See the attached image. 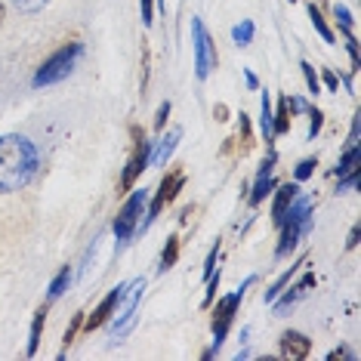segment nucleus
<instances>
[{
    "instance_id": "f257e3e1",
    "label": "nucleus",
    "mask_w": 361,
    "mask_h": 361,
    "mask_svg": "<svg viewBox=\"0 0 361 361\" xmlns=\"http://www.w3.org/2000/svg\"><path fill=\"white\" fill-rule=\"evenodd\" d=\"M40 167L37 149L28 136L6 133L0 136V192H19L35 179Z\"/></svg>"
},
{
    "instance_id": "f03ea898",
    "label": "nucleus",
    "mask_w": 361,
    "mask_h": 361,
    "mask_svg": "<svg viewBox=\"0 0 361 361\" xmlns=\"http://www.w3.org/2000/svg\"><path fill=\"white\" fill-rule=\"evenodd\" d=\"M278 226H281V241H278L275 257L284 259V257H290V253L297 250L300 238L309 235V228H312V198L297 195V198L290 201V207L284 210V216H281V223Z\"/></svg>"
},
{
    "instance_id": "7ed1b4c3",
    "label": "nucleus",
    "mask_w": 361,
    "mask_h": 361,
    "mask_svg": "<svg viewBox=\"0 0 361 361\" xmlns=\"http://www.w3.org/2000/svg\"><path fill=\"white\" fill-rule=\"evenodd\" d=\"M80 56H84V44H78V40L75 44H65L62 50H56L50 59L37 68L35 87H53V84H59V80H65L71 75V68L78 65Z\"/></svg>"
},
{
    "instance_id": "20e7f679",
    "label": "nucleus",
    "mask_w": 361,
    "mask_h": 361,
    "mask_svg": "<svg viewBox=\"0 0 361 361\" xmlns=\"http://www.w3.org/2000/svg\"><path fill=\"white\" fill-rule=\"evenodd\" d=\"M250 284H257V275H250L238 290L226 293V297L216 302V309H213V349H210L213 355H216L219 346L226 343V334H228V327H232L235 315H238V306H241V300H244V290H247Z\"/></svg>"
},
{
    "instance_id": "39448f33",
    "label": "nucleus",
    "mask_w": 361,
    "mask_h": 361,
    "mask_svg": "<svg viewBox=\"0 0 361 361\" xmlns=\"http://www.w3.org/2000/svg\"><path fill=\"white\" fill-rule=\"evenodd\" d=\"M142 290H145V278H136L124 287V297L118 300L111 318H114V336H127L136 324V309H139V300H142Z\"/></svg>"
},
{
    "instance_id": "423d86ee",
    "label": "nucleus",
    "mask_w": 361,
    "mask_h": 361,
    "mask_svg": "<svg viewBox=\"0 0 361 361\" xmlns=\"http://www.w3.org/2000/svg\"><path fill=\"white\" fill-rule=\"evenodd\" d=\"M145 204H149V195H145V188H136L133 195L124 201V207L118 210V216H114V226L111 232L118 241H130L133 232L139 228V216L145 213Z\"/></svg>"
},
{
    "instance_id": "0eeeda50",
    "label": "nucleus",
    "mask_w": 361,
    "mask_h": 361,
    "mask_svg": "<svg viewBox=\"0 0 361 361\" xmlns=\"http://www.w3.org/2000/svg\"><path fill=\"white\" fill-rule=\"evenodd\" d=\"M192 40H195V75L207 80L210 71L216 68L219 56H216V44H213V37L207 35L201 19H192Z\"/></svg>"
},
{
    "instance_id": "6e6552de",
    "label": "nucleus",
    "mask_w": 361,
    "mask_h": 361,
    "mask_svg": "<svg viewBox=\"0 0 361 361\" xmlns=\"http://www.w3.org/2000/svg\"><path fill=\"white\" fill-rule=\"evenodd\" d=\"M133 154H130L124 173H121V192H133L136 179L142 176V170L149 167V158H152V142L145 139V133L139 127H133Z\"/></svg>"
},
{
    "instance_id": "1a4fd4ad",
    "label": "nucleus",
    "mask_w": 361,
    "mask_h": 361,
    "mask_svg": "<svg viewBox=\"0 0 361 361\" xmlns=\"http://www.w3.org/2000/svg\"><path fill=\"white\" fill-rule=\"evenodd\" d=\"M183 185H185V173H183V170H173V173H167V176L161 179L158 192H154V201L149 204V216L142 219V228H149L154 219L161 216V210L167 207V204L176 201V195L183 192Z\"/></svg>"
},
{
    "instance_id": "9d476101",
    "label": "nucleus",
    "mask_w": 361,
    "mask_h": 361,
    "mask_svg": "<svg viewBox=\"0 0 361 361\" xmlns=\"http://www.w3.org/2000/svg\"><path fill=\"white\" fill-rule=\"evenodd\" d=\"M309 287H315V275H312V272H306V275H302L297 284L290 287V290H281V293H278V297L272 300L275 315H287V312H290V309L297 306V302H300V300L309 293Z\"/></svg>"
},
{
    "instance_id": "9b49d317",
    "label": "nucleus",
    "mask_w": 361,
    "mask_h": 361,
    "mask_svg": "<svg viewBox=\"0 0 361 361\" xmlns=\"http://www.w3.org/2000/svg\"><path fill=\"white\" fill-rule=\"evenodd\" d=\"M275 164H278V154L275 152H269L266 154V161H262V167H259V173H257V183H253V192H250V207H259L262 201H266V195L275 188Z\"/></svg>"
},
{
    "instance_id": "f8f14e48",
    "label": "nucleus",
    "mask_w": 361,
    "mask_h": 361,
    "mask_svg": "<svg viewBox=\"0 0 361 361\" xmlns=\"http://www.w3.org/2000/svg\"><path fill=\"white\" fill-rule=\"evenodd\" d=\"M124 287H127V284H118V287H114V290L109 293V297H105V300L99 302V306L93 309V315L84 318V331H87V334L99 331V327H102L105 322H109V318H111V312H114V306H118V300L124 297Z\"/></svg>"
},
{
    "instance_id": "ddd939ff",
    "label": "nucleus",
    "mask_w": 361,
    "mask_h": 361,
    "mask_svg": "<svg viewBox=\"0 0 361 361\" xmlns=\"http://www.w3.org/2000/svg\"><path fill=\"white\" fill-rule=\"evenodd\" d=\"M312 352V340L300 331H284L281 334V358L287 361H302Z\"/></svg>"
},
{
    "instance_id": "4468645a",
    "label": "nucleus",
    "mask_w": 361,
    "mask_h": 361,
    "mask_svg": "<svg viewBox=\"0 0 361 361\" xmlns=\"http://www.w3.org/2000/svg\"><path fill=\"white\" fill-rule=\"evenodd\" d=\"M300 195V185L297 183H284V185H278V192H275V201H272V223L278 226L281 223V216H284V210L290 207V201Z\"/></svg>"
},
{
    "instance_id": "2eb2a0df",
    "label": "nucleus",
    "mask_w": 361,
    "mask_h": 361,
    "mask_svg": "<svg viewBox=\"0 0 361 361\" xmlns=\"http://www.w3.org/2000/svg\"><path fill=\"white\" fill-rule=\"evenodd\" d=\"M179 139H183V130H179V127H173L167 136L161 139V145H158V149H154V154L149 158V161L154 164V167H164V164H167V158L176 152V142H179Z\"/></svg>"
},
{
    "instance_id": "dca6fc26",
    "label": "nucleus",
    "mask_w": 361,
    "mask_h": 361,
    "mask_svg": "<svg viewBox=\"0 0 361 361\" xmlns=\"http://www.w3.org/2000/svg\"><path fill=\"white\" fill-rule=\"evenodd\" d=\"M290 121H293L290 99L281 96V99H278V111H272V130H275V136H284L287 130H290Z\"/></svg>"
},
{
    "instance_id": "f3484780",
    "label": "nucleus",
    "mask_w": 361,
    "mask_h": 361,
    "mask_svg": "<svg viewBox=\"0 0 361 361\" xmlns=\"http://www.w3.org/2000/svg\"><path fill=\"white\" fill-rule=\"evenodd\" d=\"M358 161H361V149H358V142H349L346 154H343V158H340V164H336L334 176H336V179H343V176L355 173V170H358Z\"/></svg>"
},
{
    "instance_id": "a211bd4d",
    "label": "nucleus",
    "mask_w": 361,
    "mask_h": 361,
    "mask_svg": "<svg viewBox=\"0 0 361 361\" xmlns=\"http://www.w3.org/2000/svg\"><path fill=\"white\" fill-rule=\"evenodd\" d=\"M44 322H47V306H40L37 315H35V324H31V336H28V349H25L28 358H35L37 349H40V334H44Z\"/></svg>"
},
{
    "instance_id": "6ab92c4d",
    "label": "nucleus",
    "mask_w": 361,
    "mask_h": 361,
    "mask_svg": "<svg viewBox=\"0 0 361 361\" xmlns=\"http://www.w3.org/2000/svg\"><path fill=\"white\" fill-rule=\"evenodd\" d=\"M179 259V235H170L167 244H164L161 250V262H158V272H167V269H173Z\"/></svg>"
},
{
    "instance_id": "aec40b11",
    "label": "nucleus",
    "mask_w": 361,
    "mask_h": 361,
    "mask_svg": "<svg viewBox=\"0 0 361 361\" xmlns=\"http://www.w3.org/2000/svg\"><path fill=\"white\" fill-rule=\"evenodd\" d=\"M259 130H262V139H266V142H275V130H272V99H269V93H262Z\"/></svg>"
},
{
    "instance_id": "412c9836",
    "label": "nucleus",
    "mask_w": 361,
    "mask_h": 361,
    "mask_svg": "<svg viewBox=\"0 0 361 361\" xmlns=\"http://www.w3.org/2000/svg\"><path fill=\"white\" fill-rule=\"evenodd\" d=\"M302 266H306V259L293 262V266H290V269H287V272H284V275H281V278H278V281H275V284H272V287H269V290H266V302H272V300L278 297V293H281V290H284V287H287V284H290V278H293V275H297V272H300V269H302Z\"/></svg>"
},
{
    "instance_id": "4be33fe9",
    "label": "nucleus",
    "mask_w": 361,
    "mask_h": 361,
    "mask_svg": "<svg viewBox=\"0 0 361 361\" xmlns=\"http://www.w3.org/2000/svg\"><path fill=\"white\" fill-rule=\"evenodd\" d=\"M309 19H312V25H315L318 35H322L324 44H334V40H336V37H334V31H331V25H327V19L322 16V10H318L315 4H309Z\"/></svg>"
},
{
    "instance_id": "5701e85b",
    "label": "nucleus",
    "mask_w": 361,
    "mask_h": 361,
    "mask_svg": "<svg viewBox=\"0 0 361 361\" xmlns=\"http://www.w3.org/2000/svg\"><path fill=\"white\" fill-rule=\"evenodd\" d=\"M68 284H71V269H68V266H65V269H62V272H59V275H56V278H53L50 290H47V300H50V302H53V300H59V297H62V293H65V290H68Z\"/></svg>"
},
{
    "instance_id": "b1692460",
    "label": "nucleus",
    "mask_w": 361,
    "mask_h": 361,
    "mask_svg": "<svg viewBox=\"0 0 361 361\" xmlns=\"http://www.w3.org/2000/svg\"><path fill=\"white\" fill-rule=\"evenodd\" d=\"M253 31H257V28H253V22L244 19V22H238V25L232 28V40H235L238 47H247L250 40H253Z\"/></svg>"
},
{
    "instance_id": "393cba45",
    "label": "nucleus",
    "mask_w": 361,
    "mask_h": 361,
    "mask_svg": "<svg viewBox=\"0 0 361 361\" xmlns=\"http://www.w3.org/2000/svg\"><path fill=\"white\" fill-rule=\"evenodd\" d=\"M334 19H336V25H340L343 35L352 37V28H355V22H352V13H349L343 4H336V6H334Z\"/></svg>"
},
{
    "instance_id": "a878e982",
    "label": "nucleus",
    "mask_w": 361,
    "mask_h": 361,
    "mask_svg": "<svg viewBox=\"0 0 361 361\" xmlns=\"http://www.w3.org/2000/svg\"><path fill=\"white\" fill-rule=\"evenodd\" d=\"M300 71H302V78H306L309 93H312V96H318V93H322V78H318V71L312 68L309 62H300Z\"/></svg>"
},
{
    "instance_id": "bb28decb",
    "label": "nucleus",
    "mask_w": 361,
    "mask_h": 361,
    "mask_svg": "<svg viewBox=\"0 0 361 361\" xmlns=\"http://www.w3.org/2000/svg\"><path fill=\"white\" fill-rule=\"evenodd\" d=\"M324 127V114L315 109V105H309V139H315L318 133H322Z\"/></svg>"
},
{
    "instance_id": "cd10ccee",
    "label": "nucleus",
    "mask_w": 361,
    "mask_h": 361,
    "mask_svg": "<svg viewBox=\"0 0 361 361\" xmlns=\"http://www.w3.org/2000/svg\"><path fill=\"white\" fill-rule=\"evenodd\" d=\"M315 167H318V158L300 161V164H297V170H293V179H297V183H302V179H309L312 173H315Z\"/></svg>"
},
{
    "instance_id": "c85d7f7f",
    "label": "nucleus",
    "mask_w": 361,
    "mask_h": 361,
    "mask_svg": "<svg viewBox=\"0 0 361 361\" xmlns=\"http://www.w3.org/2000/svg\"><path fill=\"white\" fill-rule=\"evenodd\" d=\"M47 4H50V0H16V10L25 13V16H35V13L44 10Z\"/></svg>"
},
{
    "instance_id": "c756f323",
    "label": "nucleus",
    "mask_w": 361,
    "mask_h": 361,
    "mask_svg": "<svg viewBox=\"0 0 361 361\" xmlns=\"http://www.w3.org/2000/svg\"><path fill=\"white\" fill-rule=\"evenodd\" d=\"M80 327H84V312H75V318H71V327L65 331V346H71V343H75V336H78Z\"/></svg>"
},
{
    "instance_id": "7c9ffc66",
    "label": "nucleus",
    "mask_w": 361,
    "mask_h": 361,
    "mask_svg": "<svg viewBox=\"0 0 361 361\" xmlns=\"http://www.w3.org/2000/svg\"><path fill=\"white\" fill-rule=\"evenodd\" d=\"M139 13H142V25L149 28L154 22V0H139Z\"/></svg>"
},
{
    "instance_id": "2f4dec72",
    "label": "nucleus",
    "mask_w": 361,
    "mask_h": 361,
    "mask_svg": "<svg viewBox=\"0 0 361 361\" xmlns=\"http://www.w3.org/2000/svg\"><path fill=\"white\" fill-rule=\"evenodd\" d=\"M170 99H164L161 102V109H158V114H154V130H164V124H167V118H170Z\"/></svg>"
},
{
    "instance_id": "473e14b6",
    "label": "nucleus",
    "mask_w": 361,
    "mask_h": 361,
    "mask_svg": "<svg viewBox=\"0 0 361 361\" xmlns=\"http://www.w3.org/2000/svg\"><path fill=\"white\" fill-rule=\"evenodd\" d=\"M216 287H219V272L207 278V293H204V306H210L213 297H216Z\"/></svg>"
},
{
    "instance_id": "72a5a7b5",
    "label": "nucleus",
    "mask_w": 361,
    "mask_h": 361,
    "mask_svg": "<svg viewBox=\"0 0 361 361\" xmlns=\"http://www.w3.org/2000/svg\"><path fill=\"white\" fill-rule=\"evenodd\" d=\"M216 257H219V241H216V247H213L207 253V262H204V278H210L213 275V266H216Z\"/></svg>"
},
{
    "instance_id": "f704fd0d",
    "label": "nucleus",
    "mask_w": 361,
    "mask_h": 361,
    "mask_svg": "<svg viewBox=\"0 0 361 361\" xmlns=\"http://www.w3.org/2000/svg\"><path fill=\"white\" fill-rule=\"evenodd\" d=\"M322 78H324V84H327V90H340V78L334 75L331 68H322Z\"/></svg>"
},
{
    "instance_id": "c9c22d12",
    "label": "nucleus",
    "mask_w": 361,
    "mask_h": 361,
    "mask_svg": "<svg viewBox=\"0 0 361 361\" xmlns=\"http://www.w3.org/2000/svg\"><path fill=\"white\" fill-rule=\"evenodd\" d=\"M241 142L250 145V121H247V114L244 111H241Z\"/></svg>"
},
{
    "instance_id": "e433bc0d",
    "label": "nucleus",
    "mask_w": 361,
    "mask_h": 361,
    "mask_svg": "<svg viewBox=\"0 0 361 361\" xmlns=\"http://www.w3.org/2000/svg\"><path fill=\"white\" fill-rule=\"evenodd\" d=\"M358 247V226L349 232V241H346V250H355Z\"/></svg>"
},
{
    "instance_id": "4c0bfd02",
    "label": "nucleus",
    "mask_w": 361,
    "mask_h": 361,
    "mask_svg": "<svg viewBox=\"0 0 361 361\" xmlns=\"http://www.w3.org/2000/svg\"><path fill=\"white\" fill-rule=\"evenodd\" d=\"M336 358H352V352L349 349H334L331 355H327V361H336Z\"/></svg>"
},
{
    "instance_id": "58836bf2",
    "label": "nucleus",
    "mask_w": 361,
    "mask_h": 361,
    "mask_svg": "<svg viewBox=\"0 0 361 361\" xmlns=\"http://www.w3.org/2000/svg\"><path fill=\"white\" fill-rule=\"evenodd\" d=\"M244 80H247V87H250V90H257V87H259L257 75H253V71H247V68H244Z\"/></svg>"
},
{
    "instance_id": "ea45409f",
    "label": "nucleus",
    "mask_w": 361,
    "mask_h": 361,
    "mask_svg": "<svg viewBox=\"0 0 361 361\" xmlns=\"http://www.w3.org/2000/svg\"><path fill=\"white\" fill-rule=\"evenodd\" d=\"M4 19H6V10H4V0H0V28H4Z\"/></svg>"
},
{
    "instance_id": "a19ab883",
    "label": "nucleus",
    "mask_w": 361,
    "mask_h": 361,
    "mask_svg": "<svg viewBox=\"0 0 361 361\" xmlns=\"http://www.w3.org/2000/svg\"><path fill=\"white\" fill-rule=\"evenodd\" d=\"M161 6H167V0H161Z\"/></svg>"
},
{
    "instance_id": "79ce46f5",
    "label": "nucleus",
    "mask_w": 361,
    "mask_h": 361,
    "mask_svg": "<svg viewBox=\"0 0 361 361\" xmlns=\"http://www.w3.org/2000/svg\"><path fill=\"white\" fill-rule=\"evenodd\" d=\"M290 4H293V0H290Z\"/></svg>"
}]
</instances>
